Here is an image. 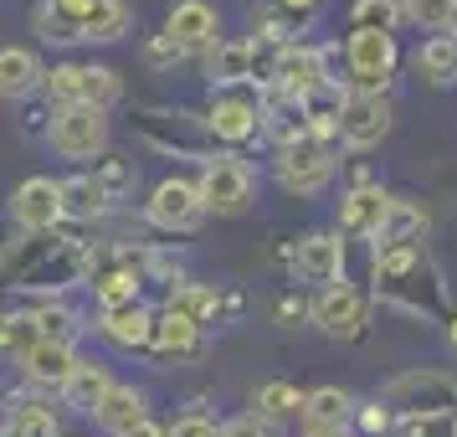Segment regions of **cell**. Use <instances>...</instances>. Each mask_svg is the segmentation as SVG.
Segmentation results:
<instances>
[{"label":"cell","instance_id":"cell-15","mask_svg":"<svg viewBox=\"0 0 457 437\" xmlns=\"http://www.w3.org/2000/svg\"><path fill=\"white\" fill-rule=\"evenodd\" d=\"M313 324L324 334H334V340H350V334H360V324H365V298L350 289V283H324V293L313 298Z\"/></svg>","mask_w":457,"mask_h":437},{"label":"cell","instance_id":"cell-21","mask_svg":"<svg viewBox=\"0 0 457 437\" xmlns=\"http://www.w3.org/2000/svg\"><path fill=\"white\" fill-rule=\"evenodd\" d=\"M201 330H206V324H195L186 309L165 304V309H154L149 350H160V355H195V350H201Z\"/></svg>","mask_w":457,"mask_h":437},{"label":"cell","instance_id":"cell-5","mask_svg":"<svg viewBox=\"0 0 457 437\" xmlns=\"http://www.w3.org/2000/svg\"><path fill=\"white\" fill-rule=\"evenodd\" d=\"M145 222L160 231H195L201 222H206V206H201V190H195V181H186V175H170V181H160V186L149 190L145 201Z\"/></svg>","mask_w":457,"mask_h":437},{"label":"cell","instance_id":"cell-20","mask_svg":"<svg viewBox=\"0 0 457 437\" xmlns=\"http://www.w3.org/2000/svg\"><path fill=\"white\" fill-rule=\"evenodd\" d=\"M386 190L380 186H354L339 196V231L345 237H375V227H380V216H386Z\"/></svg>","mask_w":457,"mask_h":437},{"label":"cell","instance_id":"cell-4","mask_svg":"<svg viewBox=\"0 0 457 437\" xmlns=\"http://www.w3.org/2000/svg\"><path fill=\"white\" fill-rule=\"evenodd\" d=\"M195 190H201L206 216H242V211H252V201H257V175H252V165H242L237 155H216V160L201 165Z\"/></svg>","mask_w":457,"mask_h":437},{"label":"cell","instance_id":"cell-39","mask_svg":"<svg viewBox=\"0 0 457 437\" xmlns=\"http://www.w3.org/2000/svg\"><path fill=\"white\" fill-rule=\"evenodd\" d=\"M180 57H186V52H180V46L170 42L165 31H160V37H149V42H145V63H149V67H175Z\"/></svg>","mask_w":457,"mask_h":437},{"label":"cell","instance_id":"cell-37","mask_svg":"<svg viewBox=\"0 0 457 437\" xmlns=\"http://www.w3.org/2000/svg\"><path fill=\"white\" fill-rule=\"evenodd\" d=\"M165 437H221V422H211L206 412H186L165 427Z\"/></svg>","mask_w":457,"mask_h":437},{"label":"cell","instance_id":"cell-8","mask_svg":"<svg viewBox=\"0 0 457 437\" xmlns=\"http://www.w3.org/2000/svg\"><path fill=\"white\" fill-rule=\"evenodd\" d=\"M391 134V98L386 93H350L339 98V139L350 149H375Z\"/></svg>","mask_w":457,"mask_h":437},{"label":"cell","instance_id":"cell-24","mask_svg":"<svg viewBox=\"0 0 457 437\" xmlns=\"http://www.w3.org/2000/svg\"><path fill=\"white\" fill-rule=\"evenodd\" d=\"M113 386V375H108V366H98V360H78V371H72V381L62 386V401L72 407V412H93L98 401H104V391Z\"/></svg>","mask_w":457,"mask_h":437},{"label":"cell","instance_id":"cell-12","mask_svg":"<svg viewBox=\"0 0 457 437\" xmlns=\"http://www.w3.org/2000/svg\"><path fill=\"white\" fill-rule=\"evenodd\" d=\"M11 222L21 231H52L62 227V186L57 181H46V175H31L21 186L11 190Z\"/></svg>","mask_w":457,"mask_h":437},{"label":"cell","instance_id":"cell-10","mask_svg":"<svg viewBox=\"0 0 457 437\" xmlns=\"http://www.w3.org/2000/svg\"><path fill=\"white\" fill-rule=\"evenodd\" d=\"M268 83L283 88V93H293V98H313L319 88L329 83V78H324V52L283 42L278 52H272V63H268Z\"/></svg>","mask_w":457,"mask_h":437},{"label":"cell","instance_id":"cell-30","mask_svg":"<svg viewBox=\"0 0 457 437\" xmlns=\"http://www.w3.org/2000/svg\"><path fill=\"white\" fill-rule=\"evenodd\" d=\"M5 422H11V437H62L57 412H52V407H42V401H21V407L5 416Z\"/></svg>","mask_w":457,"mask_h":437},{"label":"cell","instance_id":"cell-14","mask_svg":"<svg viewBox=\"0 0 457 437\" xmlns=\"http://www.w3.org/2000/svg\"><path fill=\"white\" fill-rule=\"evenodd\" d=\"M201 129H206L216 145H247L252 134L262 129V113H257V104L242 98V93H221V98H211Z\"/></svg>","mask_w":457,"mask_h":437},{"label":"cell","instance_id":"cell-38","mask_svg":"<svg viewBox=\"0 0 457 437\" xmlns=\"http://www.w3.org/2000/svg\"><path fill=\"white\" fill-rule=\"evenodd\" d=\"M221 437H272V422L257 412H242V416H231V422H221Z\"/></svg>","mask_w":457,"mask_h":437},{"label":"cell","instance_id":"cell-22","mask_svg":"<svg viewBox=\"0 0 457 437\" xmlns=\"http://www.w3.org/2000/svg\"><path fill=\"white\" fill-rule=\"evenodd\" d=\"M62 186V216L67 222H104L113 211V196H108L93 175H72V181H57Z\"/></svg>","mask_w":457,"mask_h":437},{"label":"cell","instance_id":"cell-31","mask_svg":"<svg viewBox=\"0 0 457 437\" xmlns=\"http://www.w3.org/2000/svg\"><path fill=\"white\" fill-rule=\"evenodd\" d=\"M31 31L42 37V42H52V46H78L83 37H78V26H72V16H62L52 0H42L37 11H31Z\"/></svg>","mask_w":457,"mask_h":437},{"label":"cell","instance_id":"cell-35","mask_svg":"<svg viewBox=\"0 0 457 437\" xmlns=\"http://www.w3.org/2000/svg\"><path fill=\"white\" fill-rule=\"evenodd\" d=\"M93 181H98V186L108 190V196H113V201H124V190L134 186V165H124V160H113V155H98V160H93Z\"/></svg>","mask_w":457,"mask_h":437},{"label":"cell","instance_id":"cell-11","mask_svg":"<svg viewBox=\"0 0 457 437\" xmlns=\"http://www.w3.org/2000/svg\"><path fill=\"white\" fill-rule=\"evenodd\" d=\"M87 330H98V340H108L119 355H139V350H149L154 309H145L139 298H129V304H104V309H98V324H87Z\"/></svg>","mask_w":457,"mask_h":437},{"label":"cell","instance_id":"cell-17","mask_svg":"<svg viewBox=\"0 0 457 437\" xmlns=\"http://www.w3.org/2000/svg\"><path fill=\"white\" fill-rule=\"evenodd\" d=\"M293 268H298L303 283H339V273H345V242L334 231H313V237L298 242Z\"/></svg>","mask_w":457,"mask_h":437},{"label":"cell","instance_id":"cell-42","mask_svg":"<svg viewBox=\"0 0 457 437\" xmlns=\"http://www.w3.org/2000/svg\"><path fill=\"white\" fill-rule=\"evenodd\" d=\"M278 5H283V11H293L298 21H309L313 11H319V0H278Z\"/></svg>","mask_w":457,"mask_h":437},{"label":"cell","instance_id":"cell-32","mask_svg":"<svg viewBox=\"0 0 457 437\" xmlns=\"http://www.w3.org/2000/svg\"><path fill=\"white\" fill-rule=\"evenodd\" d=\"M170 304H175V309H186L195 324H211L216 309H221V293L206 289V283H180V289L170 293Z\"/></svg>","mask_w":457,"mask_h":437},{"label":"cell","instance_id":"cell-41","mask_svg":"<svg viewBox=\"0 0 457 437\" xmlns=\"http://www.w3.org/2000/svg\"><path fill=\"white\" fill-rule=\"evenodd\" d=\"M119 437H165V427H160L154 416H139V422H134V427H124Z\"/></svg>","mask_w":457,"mask_h":437},{"label":"cell","instance_id":"cell-25","mask_svg":"<svg viewBox=\"0 0 457 437\" xmlns=\"http://www.w3.org/2000/svg\"><path fill=\"white\" fill-rule=\"evenodd\" d=\"M129 31H134V11H129L124 0H98L93 16L83 21V42L108 46V42H124Z\"/></svg>","mask_w":457,"mask_h":437},{"label":"cell","instance_id":"cell-7","mask_svg":"<svg viewBox=\"0 0 457 437\" xmlns=\"http://www.w3.org/2000/svg\"><path fill=\"white\" fill-rule=\"evenodd\" d=\"M334 175V160L329 149L319 145L313 134H298L288 145L278 149V186L293 190V196H313V190H324Z\"/></svg>","mask_w":457,"mask_h":437},{"label":"cell","instance_id":"cell-6","mask_svg":"<svg viewBox=\"0 0 457 437\" xmlns=\"http://www.w3.org/2000/svg\"><path fill=\"white\" fill-rule=\"evenodd\" d=\"M345 57H350V72H354V93H386L391 67H395V31L354 26Z\"/></svg>","mask_w":457,"mask_h":437},{"label":"cell","instance_id":"cell-18","mask_svg":"<svg viewBox=\"0 0 457 437\" xmlns=\"http://www.w3.org/2000/svg\"><path fill=\"white\" fill-rule=\"evenodd\" d=\"M93 422H98V433H108V437H119L124 427H134L139 416H149V396L134 386V381H113L104 391V401L93 407Z\"/></svg>","mask_w":457,"mask_h":437},{"label":"cell","instance_id":"cell-28","mask_svg":"<svg viewBox=\"0 0 457 437\" xmlns=\"http://www.w3.org/2000/svg\"><path fill=\"white\" fill-rule=\"evenodd\" d=\"M31 319H37V334H42V340H67V345H78V334L87 330L83 319H78V309H67L62 298H46V304H37V309H31Z\"/></svg>","mask_w":457,"mask_h":437},{"label":"cell","instance_id":"cell-40","mask_svg":"<svg viewBox=\"0 0 457 437\" xmlns=\"http://www.w3.org/2000/svg\"><path fill=\"white\" fill-rule=\"evenodd\" d=\"M303 437H350V422H303Z\"/></svg>","mask_w":457,"mask_h":437},{"label":"cell","instance_id":"cell-36","mask_svg":"<svg viewBox=\"0 0 457 437\" xmlns=\"http://www.w3.org/2000/svg\"><path fill=\"white\" fill-rule=\"evenodd\" d=\"M354 26H375V31H395L401 21V0H354Z\"/></svg>","mask_w":457,"mask_h":437},{"label":"cell","instance_id":"cell-3","mask_svg":"<svg viewBox=\"0 0 457 437\" xmlns=\"http://www.w3.org/2000/svg\"><path fill=\"white\" fill-rule=\"evenodd\" d=\"M42 98L46 104H98L113 108L124 98V78L108 63H57L42 72Z\"/></svg>","mask_w":457,"mask_h":437},{"label":"cell","instance_id":"cell-16","mask_svg":"<svg viewBox=\"0 0 457 437\" xmlns=\"http://www.w3.org/2000/svg\"><path fill=\"white\" fill-rule=\"evenodd\" d=\"M206 78L216 88L257 83V42L252 37H216V46H206Z\"/></svg>","mask_w":457,"mask_h":437},{"label":"cell","instance_id":"cell-19","mask_svg":"<svg viewBox=\"0 0 457 437\" xmlns=\"http://www.w3.org/2000/svg\"><path fill=\"white\" fill-rule=\"evenodd\" d=\"M42 57L31 46H0V98L21 104L31 93H42Z\"/></svg>","mask_w":457,"mask_h":437},{"label":"cell","instance_id":"cell-43","mask_svg":"<svg viewBox=\"0 0 457 437\" xmlns=\"http://www.w3.org/2000/svg\"><path fill=\"white\" fill-rule=\"evenodd\" d=\"M0 437H11V422H5V416H0Z\"/></svg>","mask_w":457,"mask_h":437},{"label":"cell","instance_id":"cell-34","mask_svg":"<svg viewBox=\"0 0 457 437\" xmlns=\"http://www.w3.org/2000/svg\"><path fill=\"white\" fill-rule=\"evenodd\" d=\"M31 340H42L31 309H26V314H0V355H21Z\"/></svg>","mask_w":457,"mask_h":437},{"label":"cell","instance_id":"cell-13","mask_svg":"<svg viewBox=\"0 0 457 437\" xmlns=\"http://www.w3.org/2000/svg\"><path fill=\"white\" fill-rule=\"evenodd\" d=\"M165 37L186 57L190 52H206L221 37V16H216V5H206V0H180V5H170V16H165Z\"/></svg>","mask_w":457,"mask_h":437},{"label":"cell","instance_id":"cell-23","mask_svg":"<svg viewBox=\"0 0 457 437\" xmlns=\"http://www.w3.org/2000/svg\"><path fill=\"white\" fill-rule=\"evenodd\" d=\"M427 231V211L411 206V201H386V216L375 227V242L380 248H401V242H416Z\"/></svg>","mask_w":457,"mask_h":437},{"label":"cell","instance_id":"cell-33","mask_svg":"<svg viewBox=\"0 0 457 437\" xmlns=\"http://www.w3.org/2000/svg\"><path fill=\"white\" fill-rule=\"evenodd\" d=\"M401 16H411L427 31H447L457 21V0H401Z\"/></svg>","mask_w":457,"mask_h":437},{"label":"cell","instance_id":"cell-27","mask_svg":"<svg viewBox=\"0 0 457 437\" xmlns=\"http://www.w3.org/2000/svg\"><path fill=\"white\" fill-rule=\"evenodd\" d=\"M252 407H257V416H268V422H288V416L303 412V391L293 381H262L257 396H252Z\"/></svg>","mask_w":457,"mask_h":437},{"label":"cell","instance_id":"cell-44","mask_svg":"<svg viewBox=\"0 0 457 437\" xmlns=\"http://www.w3.org/2000/svg\"><path fill=\"white\" fill-rule=\"evenodd\" d=\"M453 345H457V319H453Z\"/></svg>","mask_w":457,"mask_h":437},{"label":"cell","instance_id":"cell-2","mask_svg":"<svg viewBox=\"0 0 457 437\" xmlns=\"http://www.w3.org/2000/svg\"><path fill=\"white\" fill-rule=\"evenodd\" d=\"M52 124H46V145L52 155H62V160H98L113 139V124H108V108L98 104H52L46 113Z\"/></svg>","mask_w":457,"mask_h":437},{"label":"cell","instance_id":"cell-29","mask_svg":"<svg viewBox=\"0 0 457 437\" xmlns=\"http://www.w3.org/2000/svg\"><path fill=\"white\" fill-rule=\"evenodd\" d=\"M354 396L345 386H319V391H303V422H350Z\"/></svg>","mask_w":457,"mask_h":437},{"label":"cell","instance_id":"cell-9","mask_svg":"<svg viewBox=\"0 0 457 437\" xmlns=\"http://www.w3.org/2000/svg\"><path fill=\"white\" fill-rule=\"evenodd\" d=\"M21 375L37 386V391H52V396H62V386L72 381V371H78V345H67V340H31L21 355Z\"/></svg>","mask_w":457,"mask_h":437},{"label":"cell","instance_id":"cell-26","mask_svg":"<svg viewBox=\"0 0 457 437\" xmlns=\"http://www.w3.org/2000/svg\"><path fill=\"white\" fill-rule=\"evenodd\" d=\"M416 67H421V78L436 88L457 83V37H427L421 52H416Z\"/></svg>","mask_w":457,"mask_h":437},{"label":"cell","instance_id":"cell-1","mask_svg":"<svg viewBox=\"0 0 457 437\" xmlns=\"http://www.w3.org/2000/svg\"><path fill=\"white\" fill-rule=\"evenodd\" d=\"M83 263H87V248L83 242H67L52 231H26L16 252H5V289H21V293H62L72 283H83Z\"/></svg>","mask_w":457,"mask_h":437}]
</instances>
